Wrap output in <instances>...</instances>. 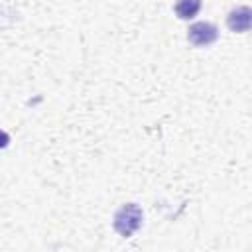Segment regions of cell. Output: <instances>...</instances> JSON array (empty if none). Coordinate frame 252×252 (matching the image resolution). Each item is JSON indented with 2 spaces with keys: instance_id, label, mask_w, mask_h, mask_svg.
<instances>
[{
  "instance_id": "obj_1",
  "label": "cell",
  "mask_w": 252,
  "mask_h": 252,
  "mask_svg": "<svg viewBox=\"0 0 252 252\" xmlns=\"http://www.w3.org/2000/svg\"><path fill=\"white\" fill-rule=\"evenodd\" d=\"M142 219H144L142 209H140L136 203H126V205H122V207L114 213L112 226H114V230H116L120 236L128 238V236H132V234L140 228Z\"/></svg>"
},
{
  "instance_id": "obj_2",
  "label": "cell",
  "mask_w": 252,
  "mask_h": 252,
  "mask_svg": "<svg viewBox=\"0 0 252 252\" xmlns=\"http://www.w3.org/2000/svg\"><path fill=\"white\" fill-rule=\"evenodd\" d=\"M217 37H219V30L209 22H197L187 30V39L197 47H205L217 41Z\"/></svg>"
},
{
  "instance_id": "obj_3",
  "label": "cell",
  "mask_w": 252,
  "mask_h": 252,
  "mask_svg": "<svg viewBox=\"0 0 252 252\" xmlns=\"http://www.w3.org/2000/svg\"><path fill=\"white\" fill-rule=\"evenodd\" d=\"M250 22H252V10L248 6H238V8H232L226 16V26L230 32H236V33H242V32H248L250 30Z\"/></svg>"
},
{
  "instance_id": "obj_4",
  "label": "cell",
  "mask_w": 252,
  "mask_h": 252,
  "mask_svg": "<svg viewBox=\"0 0 252 252\" xmlns=\"http://www.w3.org/2000/svg\"><path fill=\"white\" fill-rule=\"evenodd\" d=\"M201 10V0H177L175 2V14L181 20H191Z\"/></svg>"
},
{
  "instance_id": "obj_5",
  "label": "cell",
  "mask_w": 252,
  "mask_h": 252,
  "mask_svg": "<svg viewBox=\"0 0 252 252\" xmlns=\"http://www.w3.org/2000/svg\"><path fill=\"white\" fill-rule=\"evenodd\" d=\"M8 142H10V136H8L4 130H0V148H6Z\"/></svg>"
}]
</instances>
